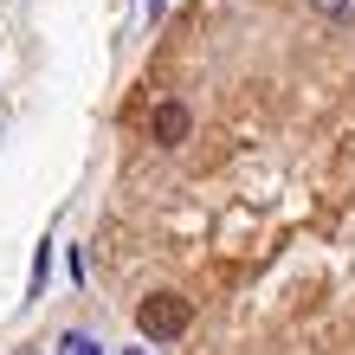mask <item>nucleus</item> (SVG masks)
Returning a JSON list of instances; mask_svg holds the SVG:
<instances>
[{
  "instance_id": "obj_1",
  "label": "nucleus",
  "mask_w": 355,
  "mask_h": 355,
  "mask_svg": "<svg viewBox=\"0 0 355 355\" xmlns=\"http://www.w3.org/2000/svg\"><path fill=\"white\" fill-rule=\"evenodd\" d=\"M187 317H194V310H187L181 291H149V297L136 304V329L149 343H175L181 329H187Z\"/></svg>"
},
{
  "instance_id": "obj_2",
  "label": "nucleus",
  "mask_w": 355,
  "mask_h": 355,
  "mask_svg": "<svg viewBox=\"0 0 355 355\" xmlns=\"http://www.w3.org/2000/svg\"><path fill=\"white\" fill-rule=\"evenodd\" d=\"M187 123H194V116H187V103H155V110H149V136L162 142V149H181V142H187Z\"/></svg>"
},
{
  "instance_id": "obj_3",
  "label": "nucleus",
  "mask_w": 355,
  "mask_h": 355,
  "mask_svg": "<svg viewBox=\"0 0 355 355\" xmlns=\"http://www.w3.org/2000/svg\"><path fill=\"white\" fill-rule=\"evenodd\" d=\"M58 355H103V349L85 336V329H65V336H58Z\"/></svg>"
},
{
  "instance_id": "obj_4",
  "label": "nucleus",
  "mask_w": 355,
  "mask_h": 355,
  "mask_svg": "<svg viewBox=\"0 0 355 355\" xmlns=\"http://www.w3.org/2000/svg\"><path fill=\"white\" fill-rule=\"evenodd\" d=\"M46 271H52V245H39V252H33V291H26V297L46 291Z\"/></svg>"
},
{
  "instance_id": "obj_5",
  "label": "nucleus",
  "mask_w": 355,
  "mask_h": 355,
  "mask_svg": "<svg viewBox=\"0 0 355 355\" xmlns=\"http://www.w3.org/2000/svg\"><path fill=\"white\" fill-rule=\"evenodd\" d=\"M310 7H317L323 19H343V26H349V19H355V0H310Z\"/></svg>"
},
{
  "instance_id": "obj_6",
  "label": "nucleus",
  "mask_w": 355,
  "mask_h": 355,
  "mask_svg": "<svg viewBox=\"0 0 355 355\" xmlns=\"http://www.w3.org/2000/svg\"><path fill=\"white\" fill-rule=\"evenodd\" d=\"M123 355H142V349H123Z\"/></svg>"
}]
</instances>
